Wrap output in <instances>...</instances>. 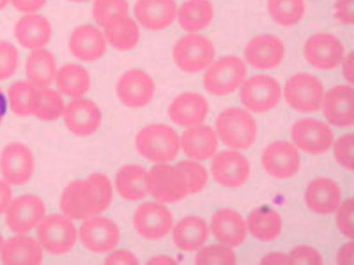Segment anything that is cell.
I'll list each match as a JSON object with an SVG mask.
<instances>
[{
  "label": "cell",
  "instance_id": "1",
  "mask_svg": "<svg viewBox=\"0 0 354 265\" xmlns=\"http://www.w3.org/2000/svg\"><path fill=\"white\" fill-rule=\"evenodd\" d=\"M113 196V186L108 176L93 173L84 179L68 183L62 193L59 205L68 217L84 219L106 210Z\"/></svg>",
  "mask_w": 354,
  "mask_h": 265
},
{
  "label": "cell",
  "instance_id": "2",
  "mask_svg": "<svg viewBox=\"0 0 354 265\" xmlns=\"http://www.w3.org/2000/svg\"><path fill=\"white\" fill-rule=\"evenodd\" d=\"M135 147L138 153L149 161L167 163L178 156L180 138L171 126L161 123L151 124L137 132Z\"/></svg>",
  "mask_w": 354,
  "mask_h": 265
},
{
  "label": "cell",
  "instance_id": "3",
  "mask_svg": "<svg viewBox=\"0 0 354 265\" xmlns=\"http://www.w3.org/2000/svg\"><path fill=\"white\" fill-rule=\"evenodd\" d=\"M215 126L223 143L234 149L250 148L257 134L254 118L239 107H230L221 111L216 118Z\"/></svg>",
  "mask_w": 354,
  "mask_h": 265
},
{
  "label": "cell",
  "instance_id": "4",
  "mask_svg": "<svg viewBox=\"0 0 354 265\" xmlns=\"http://www.w3.org/2000/svg\"><path fill=\"white\" fill-rule=\"evenodd\" d=\"M148 173L149 193L158 201L174 203L190 195L186 175L178 162L158 164Z\"/></svg>",
  "mask_w": 354,
  "mask_h": 265
},
{
  "label": "cell",
  "instance_id": "5",
  "mask_svg": "<svg viewBox=\"0 0 354 265\" xmlns=\"http://www.w3.org/2000/svg\"><path fill=\"white\" fill-rule=\"evenodd\" d=\"M243 61L235 55H225L216 60L203 77L206 91L215 96L234 92L243 82L246 75Z\"/></svg>",
  "mask_w": 354,
  "mask_h": 265
},
{
  "label": "cell",
  "instance_id": "6",
  "mask_svg": "<svg viewBox=\"0 0 354 265\" xmlns=\"http://www.w3.org/2000/svg\"><path fill=\"white\" fill-rule=\"evenodd\" d=\"M37 235L42 249L51 255H61L73 249L77 233L71 218L65 215L51 214L39 224Z\"/></svg>",
  "mask_w": 354,
  "mask_h": 265
},
{
  "label": "cell",
  "instance_id": "7",
  "mask_svg": "<svg viewBox=\"0 0 354 265\" xmlns=\"http://www.w3.org/2000/svg\"><path fill=\"white\" fill-rule=\"evenodd\" d=\"M172 55L180 70L195 73L211 63L215 55V48L207 37L190 33L183 36L176 42Z\"/></svg>",
  "mask_w": 354,
  "mask_h": 265
},
{
  "label": "cell",
  "instance_id": "8",
  "mask_svg": "<svg viewBox=\"0 0 354 265\" xmlns=\"http://www.w3.org/2000/svg\"><path fill=\"white\" fill-rule=\"evenodd\" d=\"M284 98L294 110L301 112L318 110L324 97V86L315 75L299 72L291 75L284 86Z\"/></svg>",
  "mask_w": 354,
  "mask_h": 265
},
{
  "label": "cell",
  "instance_id": "9",
  "mask_svg": "<svg viewBox=\"0 0 354 265\" xmlns=\"http://www.w3.org/2000/svg\"><path fill=\"white\" fill-rule=\"evenodd\" d=\"M281 95V87L276 79L268 75L257 74L243 82L239 99L250 111L262 113L275 108Z\"/></svg>",
  "mask_w": 354,
  "mask_h": 265
},
{
  "label": "cell",
  "instance_id": "10",
  "mask_svg": "<svg viewBox=\"0 0 354 265\" xmlns=\"http://www.w3.org/2000/svg\"><path fill=\"white\" fill-rule=\"evenodd\" d=\"M174 218L170 210L159 201L140 204L133 216V226L142 237L151 241L165 237L172 230Z\"/></svg>",
  "mask_w": 354,
  "mask_h": 265
},
{
  "label": "cell",
  "instance_id": "11",
  "mask_svg": "<svg viewBox=\"0 0 354 265\" xmlns=\"http://www.w3.org/2000/svg\"><path fill=\"white\" fill-rule=\"evenodd\" d=\"M82 245L94 253L112 251L120 239V231L111 219L102 215H94L84 219L79 230Z\"/></svg>",
  "mask_w": 354,
  "mask_h": 265
},
{
  "label": "cell",
  "instance_id": "12",
  "mask_svg": "<svg viewBox=\"0 0 354 265\" xmlns=\"http://www.w3.org/2000/svg\"><path fill=\"white\" fill-rule=\"evenodd\" d=\"M303 51L305 59L313 67L320 70H330L342 61L344 48L335 35L321 32L307 39Z\"/></svg>",
  "mask_w": 354,
  "mask_h": 265
},
{
  "label": "cell",
  "instance_id": "13",
  "mask_svg": "<svg viewBox=\"0 0 354 265\" xmlns=\"http://www.w3.org/2000/svg\"><path fill=\"white\" fill-rule=\"evenodd\" d=\"M290 137L297 147L313 155L325 153L334 139L333 130L328 124L311 117L297 121L292 126Z\"/></svg>",
  "mask_w": 354,
  "mask_h": 265
},
{
  "label": "cell",
  "instance_id": "14",
  "mask_svg": "<svg viewBox=\"0 0 354 265\" xmlns=\"http://www.w3.org/2000/svg\"><path fill=\"white\" fill-rule=\"evenodd\" d=\"M6 212L8 228L17 235H24L39 225L44 217L46 206L39 197L24 194L12 199Z\"/></svg>",
  "mask_w": 354,
  "mask_h": 265
},
{
  "label": "cell",
  "instance_id": "15",
  "mask_svg": "<svg viewBox=\"0 0 354 265\" xmlns=\"http://www.w3.org/2000/svg\"><path fill=\"white\" fill-rule=\"evenodd\" d=\"M301 157L290 142L277 140L263 150L261 164L265 171L277 179H286L295 175L299 169Z\"/></svg>",
  "mask_w": 354,
  "mask_h": 265
},
{
  "label": "cell",
  "instance_id": "16",
  "mask_svg": "<svg viewBox=\"0 0 354 265\" xmlns=\"http://www.w3.org/2000/svg\"><path fill=\"white\" fill-rule=\"evenodd\" d=\"M35 161L31 150L24 144L12 142L6 145L0 155V170L8 183L21 185L30 180Z\"/></svg>",
  "mask_w": 354,
  "mask_h": 265
},
{
  "label": "cell",
  "instance_id": "17",
  "mask_svg": "<svg viewBox=\"0 0 354 265\" xmlns=\"http://www.w3.org/2000/svg\"><path fill=\"white\" fill-rule=\"evenodd\" d=\"M155 84L152 77L140 69H131L118 79L116 92L120 101L131 108H140L153 99Z\"/></svg>",
  "mask_w": 354,
  "mask_h": 265
},
{
  "label": "cell",
  "instance_id": "18",
  "mask_svg": "<svg viewBox=\"0 0 354 265\" xmlns=\"http://www.w3.org/2000/svg\"><path fill=\"white\" fill-rule=\"evenodd\" d=\"M210 170L217 184L225 188H234L245 182L250 175V166L243 154L227 150L218 153L213 158Z\"/></svg>",
  "mask_w": 354,
  "mask_h": 265
},
{
  "label": "cell",
  "instance_id": "19",
  "mask_svg": "<svg viewBox=\"0 0 354 265\" xmlns=\"http://www.w3.org/2000/svg\"><path fill=\"white\" fill-rule=\"evenodd\" d=\"M66 128L74 135L88 137L100 128L102 115L97 105L91 99L77 97L65 106L63 112Z\"/></svg>",
  "mask_w": 354,
  "mask_h": 265
},
{
  "label": "cell",
  "instance_id": "20",
  "mask_svg": "<svg viewBox=\"0 0 354 265\" xmlns=\"http://www.w3.org/2000/svg\"><path fill=\"white\" fill-rule=\"evenodd\" d=\"M285 48L282 41L272 34H261L250 40L244 48V57L254 68L269 70L283 61Z\"/></svg>",
  "mask_w": 354,
  "mask_h": 265
},
{
  "label": "cell",
  "instance_id": "21",
  "mask_svg": "<svg viewBox=\"0 0 354 265\" xmlns=\"http://www.w3.org/2000/svg\"><path fill=\"white\" fill-rule=\"evenodd\" d=\"M322 111L326 119L338 128L353 124V89L349 85L339 84L330 88L322 100Z\"/></svg>",
  "mask_w": 354,
  "mask_h": 265
},
{
  "label": "cell",
  "instance_id": "22",
  "mask_svg": "<svg viewBox=\"0 0 354 265\" xmlns=\"http://www.w3.org/2000/svg\"><path fill=\"white\" fill-rule=\"evenodd\" d=\"M210 228L216 239L230 248L238 247L246 237L245 220L232 208H222L214 212L211 218Z\"/></svg>",
  "mask_w": 354,
  "mask_h": 265
},
{
  "label": "cell",
  "instance_id": "23",
  "mask_svg": "<svg viewBox=\"0 0 354 265\" xmlns=\"http://www.w3.org/2000/svg\"><path fill=\"white\" fill-rule=\"evenodd\" d=\"M341 190L337 184L325 177L311 180L305 190V202L313 213L328 215L340 205Z\"/></svg>",
  "mask_w": 354,
  "mask_h": 265
},
{
  "label": "cell",
  "instance_id": "24",
  "mask_svg": "<svg viewBox=\"0 0 354 265\" xmlns=\"http://www.w3.org/2000/svg\"><path fill=\"white\" fill-rule=\"evenodd\" d=\"M208 110V103L202 95L187 92L178 95L171 102L168 115L176 125L189 127L202 123Z\"/></svg>",
  "mask_w": 354,
  "mask_h": 265
},
{
  "label": "cell",
  "instance_id": "25",
  "mask_svg": "<svg viewBox=\"0 0 354 265\" xmlns=\"http://www.w3.org/2000/svg\"><path fill=\"white\" fill-rule=\"evenodd\" d=\"M69 48L71 53L83 61H93L106 51V41L100 30L91 24L76 27L71 34Z\"/></svg>",
  "mask_w": 354,
  "mask_h": 265
},
{
  "label": "cell",
  "instance_id": "26",
  "mask_svg": "<svg viewBox=\"0 0 354 265\" xmlns=\"http://www.w3.org/2000/svg\"><path fill=\"white\" fill-rule=\"evenodd\" d=\"M177 13L175 0H137L134 14L145 28L161 30L169 26Z\"/></svg>",
  "mask_w": 354,
  "mask_h": 265
},
{
  "label": "cell",
  "instance_id": "27",
  "mask_svg": "<svg viewBox=\"0 0 354 265\" xmlns=\"http://www.w3.org/2000/svg\"><path fill=\"white\" fill-rule=\"evenodd\" d=\"M180 146L184 153L194 160L211 158L218 148L215 131L207 125L189 126L181 135Z\"/></svg>",
  "mask_w": 354,
  "mask_h": 265
},
{
  "label": "cell",
  "instance_id": "28",
  "mask_svg": "<svg viewBox=\"0 0 354 265\" xmlns=\"http://www.w3.org/2000/svg\"><path fill=\"white\" fill-rule=\"evenodd\" d=\"M14 32L21 46L33 50L43 48L49 42L52 27L44 16L28 13L17 21Z\"/></svg>",
  "mask_w": 354,
  "mask_h": 265
},
{
  "label": "cell",
  "instance_id": "29",
  "mask_svg": "<svg viewBox=\"0 0 354 265\" xmlns=\"http://www.w3.org/2000/svg\"><path fill=\"white\" fill-rule=\"evenodd\" d=\"M209 232L203 218L198 215H187L178 221L172 229V241L178 249L192 252L201 248L206 242Z\"/></svg>",
  "mask_w": 354,
  "mask_h": 265
},
{
  "label": "cell",
  "instance_id": "30",
  "mask_svg": "<svg viewBox=\"0 0 354 265\" xmlns=\"http://www.w3.org/2000/svg\"><path fill=\"white\" fill-rule=\"evenodd\" d=\"M115 187L122 198L129 202L141 200L149 193V173L142 166H122L115 176Z\"/></svg>",
  "mask_w": 354,
  "mask_h": 265
},
{
  "label": "cell",
  "instance_id": "31",
  "mask_svg": "<svg viewBox=\"0 0 354 265\" xmlns=\"http://www.w3.org/2000/svg\"><path fill=\"white\" fill-rule=\"evenodd\" d=\"M42 250L37 240L19 235L3 243L1 258L8 265H37L42 262Z\"/></svg>",
  "mask_w": 354,
  "mask_h": 265
},
{
  "label": "cell",
  "instance_id": "32",
  "mask_svg": "<svg viewBox=\"0 0 354 265\" xmlns=\"http://www.w3.org/2000/svg\"><path fill=\"white\" fill-rule=\"evenodd\" d=\"M25 72L28 81L34 86L48 87L57 72L53 54L44 48L32 50L26 59Z\"/></svg>",
  "mask_w": 354,
  "mask_h": 265
},
{
  "label": "cell",
  "instance_id": "33",
  "mask_svg": "<svg viewBox=\"0 0 354 265\" xmlns=\"http://www.w3.org/2000/svg\"><path fill=\"white\" fill-rule=\"evenodd\" d=\"M213 16V5L209 0H187L181 4L177 12L180 26L189 32L205 29Z\"/></svg>",
  "mask_w": 354,
  "mask_h": 265
},
{
  "label": "cell",
  "instance_id": "34",
  "mask_svg": "<svg viewBox=\"0 0 354 265\" xmlns=\"http://www.w3.org/2000/svg\"><path fill=\"white\" fill-rule=\"evenodd\" d=\"M246 225L254 238L269 242L278 237L282 230L283 222L277 211L256 208L248 215Z\"/></svg>",
  "mask_w": 354,
  "mask_h": 265
},
{
  "label": "cell",
  "instance_id": "35",
  "mask_svg": "<svg viewBox=\"0 0 354 265\" xmlns=\"http://www.w3.org/2000/svg\"><path fill=\"white\" fill-rule=\"evenodd\" d=\"M55 81L60 92L73 98L81 97L90 87L87 70L74 63L62 66L57 72Z\"/></svg>",
  "mask_w": 354,
  "mask_h": 265
},
{
  "label": "cell",
  "instance_id": "36",
  "mask_svg": "<svg viewBox=\"0 0 354 265\" xmlns=\"http://www.w3.org/2000/svg\"><path fill=\"white\" fill-rule=\"evenodd\" d=\"M64 100L59 92L48 87H35L30 108V114L37 119L51 121L63 115Z\"/></svg>",
  "mask_w": 354,
  "mask_h": 265
},
{
  "label": "cell",
  "instance_id": "37",
  "mask_svg": "<svg viewBox=\"0 0 354 265\" xmlns=\"http://www.w3.org/2000/svg\"><path fill=\"white\" fill-rule=\"evenodd\" d=\"M104 35L109 44L119 50L132 49L140 39L139 28L128 15L104 28Z\"/></svg>",
  "mask_w": 354,
  "mask_h": 265
},
{
  "label": "cell",
  "instance_id": "38",
  "mask_svg": "<svg viewBox=\"0 0 354 265\" xmlns=\"http://www.w3.org/2000/svg\"><path fill=\"white\" fill-rule=\"evenodd\" d=\"M268 10L272 20L280 26H293L305 12L304 0H268Z\"/></svg>",
  "mask_w": 354,
  "mask_h": 265
},
{
  "label": "cell",
  "instance_id": "39",
  "mask_svg": "<svg viewBox=\"0 0 354 265\" xmlns=\"http://www.w3.org/2000/svg\"><path fill=\"white\" fill-rule=\"evenodd\" d=\"M127 0H95L92 13L95 21L104 28L119 19L127 16Z\"/></svg>",
  "mask_w": 354,
  "mask_h": 265
},
{
  "label": "cell",
  "instance_id": "40",
  "mask_svg": "<svg viewBox=\"0 0 354 265\" xmlns=\"http://www.w3.org/2000/svg\"><path fill=\"white\" fill-rule=\"evenodd\" d=\"M35 86L28 81L13 82L8 89V99L12 111L18 116L30 114L31 103Z\"/></svg>",
  "mask_w": 354,
  "mask_h": 265
},
{
  "label": "cell",
  "instance_id": "41",
  "mask_svg": "<svg viewBox=\"0 0 354 265\" xmlns=\"http://www.w3.org/2000/svg\"><path fill=\"white\" fill-rule=\"evenodd\" d=\"M194 262L196 264H236V256L230 247L212 244L199 250Z\"/></svg>",
  "mask_w": 354,
  "mask_h": 265
},
{
  "label": "cell",
  "instance_id": "42",
  "mask_svg": "<svg viewBox=\"0 0 354 265\" xmlns=\"http://www.w3.org/2000/svg\"><path fill=\"white\" fill-rule=\"evenodd\" d=\"M178 163L186 175L190 195L201 191L208 180L207 173L205 167L194 159H185Z\"/></svg>",
  "mask_w": 354,
  "mask_h": 265
},
{
  "label": "cell",
  "instance_id": "43",
  "mask_svg": "<svg viewBox=\"0 0 354 265\" xmlns=\"http://www.w3.org/2000/svg\"><path fill=\"white\" fill-rule=\"evenodd\" d=\"M19 59L18 50L12 43L0 41V80L7 79L14 75Z\"/></svg>",
  "mask_w": 354,
  "mask_h": 265
},
{
  "label": "cell",
  "instance_id": "44",
  "mask_svg": "<svg viewBox=\"0 0 354 265\" xmlns=\"http://www.w3.org/2000/svg\"><path fill=\"white\" fill-rule=\"evenodd\" d=\"M337 163L344 168L353 169V134L346 133L338 138L333 148Z\"/></svg>",
  "mask_w": 354,
  "mask_h": 265
},
{
  "label": "cell",
  "instance_id": "45",
  "mask_svg": "<svg viewBox=\"0 0 354 265\" xmlns=\"http://www.w3.org/2000/svg\"><path fill=\"white\" fill-rule=\"evenodd\" d=\"M336 223L339 231L346 237H353V198L349 197L339 206Z\"/></svg>",
  "mask_w": 354,
  "mask_h": 265
},
{
  "label": "cell",
  "instance_id": "46",
  "mask_svg": "<svg viewBox=\"0 0 354 265\" xmlns=\"http://www.w3.org/2000/svg\"><path fill=\"white\" fill-rule=\"evenodd\" d=\"M290 264H321L323 263L320 253L308 245H298L288 255Z\"/></svg>",
  "mask_w": 354,
  "mask_h": 265
},
{
  "label": "cell",
  "instance_id": "47",
  "mask_svg": "<svg viewBox=\"0 0 354 265\" xmlns=\"http://www.w3.org/2000/svg\"><path fill=\"white\" fill-rule=\"evenodd\" d=\"M336 19L344 25L353 23V0H337L334 6Z\"/></svg>",
  "mask_w": 354,
  "mask_h": 265
},
{
  "label": "cell",
  "instance_id": "48",
  "mask_svg": "<svg viewBox=\"0 0 354 265\" xmlns=\"http://www.w3.org/2000/svg\"><path fill=\"white\" fill-rule=\"evenodd\" d=\"M105 264H138L137 256L127 249H118L108 255L104 259Z\"/></svg>",
  "mask_w": 354,
  "mask_h": 265
},
{
  "label": "cell",
  "instance_id": "49",
  "mask_svg": "<svg viewBox=\"0 0 354 265\" xmlns=\"http://www.w3.org/2000/svg\"><path fill=\"white\" fill-rule=\"evenodd\" d=\"M13 7L24 13H33L44 6L47 0H10Z\"/></svg>",
  "mask_w": 354,
  "mask_h": 265
},
{
  "label": "cell",
  "instance_id": "50",
  "mask_svg": "<svg viewBox=\"0 0 354 265\" xmlns=\"http://www.w3.org/2000/svg\"><path fill=\"white\" fill-rule=\"evenodd\" d=\"M10 184L4 179H0V215L6 212L12 202Z\"/></svg>",
  "mask_w": 354,
  "mask_h": 265
},
{
  "label": "cell",
  "instance_id": "51",
  "mask_svg": "<svg viewBox=\"0 0 354 265\" xmlns=\"http://www.w3.org/2000/svg\"><path fill=\"white\" fill-rule=\"evenodd\" d=\"M338 264H353V242L345 243L339 249L337 254Z\"/></svg>",
  "mask_w": 354,
  "mask_h": 265
},
{
  "label": "cell",
  "instance_id": "52",
  "mask_svg": "<svg viewBox=\"0 0 354 265\" xmlns=\"http://www.w3.org/2000/svg\"><path fill=\"white\" fill-rule=\"evenodd\" d=\"M261 264H290L288 255L280 252H272L264 255L260 261Z\"/></svg>",
  "mask_w": 354,
  "mask_h": 265
},
{
  "label": "cell",
  "instance_id": "53",
  "mask_svg": "<svg viewBox=\"0 0 354 265\" xmlns=\"http://www.w3.org/2000/svg\"><path fill=\"white\" fill-rule=\"evenodd\" d=\"M342 72L344 78L351 83L353 82V53L351 52L343 59Z\"/></svg>",
  "mask_w": 354,
  "mask_h": 265
},
{
  "label": "cell",
  "instance_id": "54",
  "mask_svg": "<svg viewBox=\"0 0 354 265\" xmlns=\"http://www.w3.org/2000/svg\"><path fill=\"white\" fill-rule=\"evenodd\" d=\"M176 259L170 255H158L152 257L147 262L148 264H176Z\"/></svg>",
  "mask_w": 354,
  "mask_h": 265
},
{
  "label": "cell",
  "instance_id": "55",
  "mask_svg": "<svg viewBox=\"0 0 354 265\" xmlns=\"http://www.w3.org/2000/svg\"><path fill=\"white\" fill-rule=\"evenodd\" d=\"M7 101L5 95L3 92L1 87L0 86V124L2 122L5 115L6 113Z\"/></svg>",
  "mask_w": 354,
  "mask_h": 265
},
{
  "label": "cell",
  "instance_id": "56",
  "mask_svg": "<svg viewBox=\"0 0 354 265\" xmlns=\"http://www.w3.org/2000/svg\"><path fill=\"white\" fill-rule=\"evenodd\" d=\"M9 1L10 0H0V11L7 6Z\"/></svg>",
  "mask_w": 354,
  "mask_h": 265
},
{
  "label": "cell",
  "instance_id": "57",
  "mask_svg": "<svg viewBox=\"0 0 354 265\" xmlns=\"http://www.w3.org/2000/svg\"><path fill=\"white\" fill-rule=\"evenodd\" d=\"M3 243H4L3 238V236L1 235V234L0 233V251L1 250V248L3 246Z\"/></svg>",
  "mask_w": 354,
  "mask_h": 265
},
{
  "label": "cell",
  "instance_id": "58",
  "mask_svg": "<svg viewBox=\"0 0 354 265\" xmlns=\"http://www.w3.org/2000/svg\"><path fill=\"white\" fill-rule=\"evenodd\" d=\"M73 2H75V3H82V2H86V1H88V0H70Z\"/></svg>",
  "mask_w": 354,
  "mask_h": 265
}]
</instances>
